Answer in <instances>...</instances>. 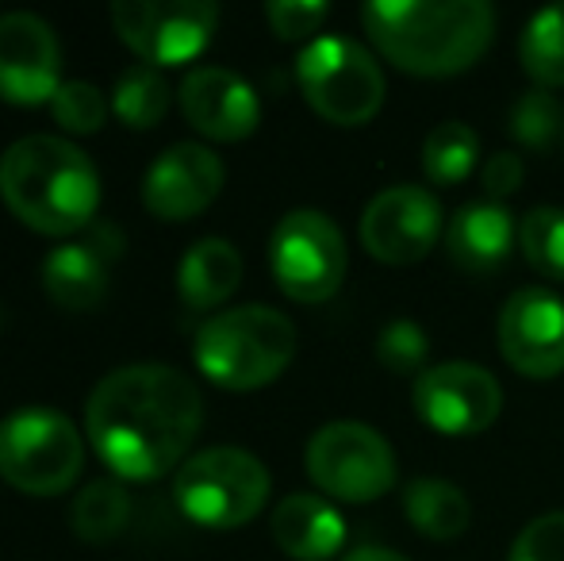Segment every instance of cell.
I'll return each instance as SVG.
<instances>
[{
	"instance_id": "cell-1",
	"label": "cell",
	"mask_w": 564,
	"mask_h": 561,
	"mask_svg": "<svg viewBox=\"0 0 564 561\" xmlns=\"http://www.w3.org/2000/svg\"><path fill=\"white\" fill-rule=\"evenodd\" d=\"M200 427V389L165 362L112 369L85 404L93 450L123 481H158L185 465Z\"/></svg>"
},
{
	"instance_id": "cell-2",
	"label": "cell",
	"mask_w": 564,
	"mask_h": 561,
	"mask_svg": "<svg viewBox=\"0 0 564 561\" xmlns=\"http://www.w3.org/2000/svg\"><path fill=\"white\" fill-rule=\"evenodd\" d=\"M361 23L392 66L449 77L484 58L496 35V8L488 0H369Z\"/></svg>"
},
{
	"instance_id": "cell-3",
	"label": "cell",
	"mask_w": 564,
	"mask_h": 561,
	"mask_svg": "<svg viewBox=\"0 0 564 561\" xmlns=\"http://www.w3.org/2000/svg\"><path fill=\"white\" fill-rule=\"evenodd\" d=\"M0 196L39 235H74L100 208V177L82 147L58 136L15 139L0 154Z\"/></svg>"
},
{
	"instance_id": "cell-4",
	"label": "cell",
	"mask_w": 564,
	"mask_h": 561,
	"mask_svg": "<svg viewBox=\"0 0 564 561\" xmlns=\"http://www.w3.org/2000/svg\"><path fill=\"white\" fill-rule=\"evenodd\" d=\"M196 366L212 385L250 392L276 381L296 358V327L265 304L227 308L196 331Z\"/></svg>"
},
{
	"instance_id": "cell-5",
	"label": "cell",
	"mask_w": 564,
	"mask_h": 561,
	"mask_svg": "<svg viewBox=\"0 0 564 561\" xmlns=\"http://www.w3.org/2000/svg\"><path fill=\"white\" fill-rule=\"evenodd\" d=\"M273 477L258 454L238 446H212L177 470L173 500L181 516L208 531H235L250 524L269 500Z\"/></svg>"
},
{
	"instance_id": "cell-6",
	"label": "cell",
	"mask_w": 564,
	"mask_h": 561,
	"mask_svg": "<svg viewBox=\"0 0 564 561\" xmlns=\"http://www.w3.org/2000/svg\"><path fill=\"white\" fill-rule=\"evenodd\" d=\"M296 82L304 100L338 128H361L384 105V74L361 43L319 35L300 51Z\"/></svg>"
},
{
	"instance_id": "cell-7",
	"label": "cell",
	"mask_w": 564,
	"mask_h": 561,
	"mask_svg": "<svg viewBox=\"0 0 564 561\" xmlns=\"http://www.w3.org/2000/svg\"><path fill=\"white\" fill-rule=\"evenodd\" d=\"M85 439L62 412L23 408L0 423V477L28 496H58L82 477Z\"/></svg>"
},
{
	"instance_id": "cell-8",
	"label": "cell",
	"mask_w": 564,
	"mask_h": 561,
	"mask_svg": "<svg viewBox=\"0 0 564 561\" xmlns=\"http://www.w3.org/2000/svg\"><path fill=\"white\" fill-rule=\"evenodd\" d=\"M346 239L319 208H296L281 216L269 235V270L284 296L300 304H323L346 281Z\"/></svg>"
},
{
	"instance_id": "cell-9",
	"label": "cell",
	"mask_w": 564,
	"mask_h": 561,
	"mask_svg": "<svg viewBox=\"0 0 564 561\" xmlns=\"http://www.w3.org/2000/svg\"><path fill=\"white\" fill-rule=\"evenodd\" d=\"M307 477L327 496L346 504L380 500L395 488V454L388 439L369 423L335 420L312 434L307 442Z\"/></svg>"
},
{
	"instance_id": "cell-10",
	"label": "cell",
	"mask_w": 564,
	"mask_h": 561,
	"mask_svg": "<svg viewBox=\"0 0 564 561\" xmlns=\"http://www.w3.org/2000/svg\"><path fill=\"white\" fill-rule=\"evenodd\" d=\"M112 28L147 66H185L212 43L219 8L208 0H116Z\"/></svg>"
},
{
	"instance_id": "cell-11",
	"label": "cell",
	"mask_w": 564,
	"mask_h": 561,
	"mask_svg": "<svg viewBox=\"0 0 564 561\" xmlns=\"http://www.w3.org/2000/svg\"><path fill=\"white\" fill-rule=\"evenodd\" d=\"M415 412L449 439L480 434L503 412V385L480 362H438L415 377Z\"/></svg>"
},
{
	"instance_id": "cell-12",
	"label": "cell",
	"mask_w": 564,
	"mask_h": 561,
	"mask_svg": "<svg viewBox=\"0 0 564 561\" xmlns=\"http://www.w3.org/2000/svg\"><path fill=\"white\" fill-rule=\"evenodd\" d=\"M442 235V204L423 185H392L361 212V242L388 266H411L434 250Z\"/></svg>"
},
{
	"instance_id": "cell-13",
	"label": "cell",
	"mask_w": 564,
	"mask_h": 561,
	"mask_svg": "<svg viewBox=\"0 0 564 561\" xmlns=\"http://www.w3.org/2000/svg\"><path fill=\"white\" fill-rule=\"evenodd\" d=\"M496 335L507 366L522 377L550 381L564 374V300L557 292L538 284L511 292L499 308Z\"/></svg>"
},
{
	"instance_id": "cell-14",
	"label": "cell",
	"mask_w": 564,
	"mask_h": 561,
	"mask_svg": "<svg viewBox=\"0 0 564 561\" xmlns=\"http://www.w3.org/2000/svg\"><path fill=\"white\" fill-rule=\"evenodd\" d=\"M62 89V46L35 12L0 15V97L8 105H51Z\"/></svg>"
},
{
	"instance_id": "cell-15",
	"label": "cell",
	"mask_w": 564,
	"mask_h": 561,
	"mask_svg": "<svg viewBox=\"0 0 564 561\" xmlns=\"http://www.w3.org/2000/svg\"><path fill=\"white\" fill-rule=\"evenodd\" d=\"M227 170L208 147L200 142H173L170 150L150 162L142 177V204L158 219H193L224 193Z\"/></svg>"
},
{
	"instance_id": "cell-16",
	"label": "cell",
	"mask_w": 564,
	"mask_h": 561,
	"mask_svg": "<svg viewBox=\"0 0 564 561\" xmlns=\"http://www.w3.org/2000/svg\"><path fill=\"white\" fill-rule=\"evenodd\" d=\"M181 116L200 136L216 142H238L258 131L261 100L246 77L224 66H200L181 82L177 93Z\"/></svg>"
},
{
	"instance_id": "cell-17",
	"label": "cell",
	"mask_w": 564,
	"mask_h": 561,
	"mask_svg": "<svg viewBox=\"0 0 564 561\" xmlns=\"http://www.w3.org/2000/svg\"><path fill=\"white\" fill-rule=\"evenodd\" d=\"M108 227L85 242H62L43 258V289L66 312H93L108 296V266L119 247H105Z\"/></svg>"
},
{
	"instance_id": "cell-18",
	"label": "cell",
	"mask_w": 564,
	"mask_h": 561,
	"mask_svg": "<svg viewBox=\"0 0 564 561\" xmlns=\"http://www.w3.org/2000/svg\"><path fill=\"white\" fill-rule=\"evenodd\" d=\"M519 227L499 201H473L453 212L446 227L449 258L468 273H491L511 258Z\"/></svg>"
},
{
	"instance_id": "cell-19",
	"label": "cell",
	"mask_w": 564,
	"mask_h": 561,
	"mask_svg": "<svg viewBox=\"0 0 564 561\" xmlns=\"http://www.w3.org/2000/svg\"><path fill=\"white\" fill-rule=\"evenodd\" d=\"M273 542L296 561H330L346 542V524L338 508L315 493L284 496L269 519Z\"/></svg>"
},
{
	"instance_id": "cell-20",
	"label": "cell",
	"mask_w": 564,
	"mask_h": 561,
	"mask_svg": "<svg viewBox=\"0 0 564 561\" xmlns=\"http://www.w3.org/2000/svg\"><path fill=\"white\" fill-rule=\"evenodd\" d=\"M242 281V255L235 242L208 235L193 242L177 266V292L193 312H208L230 300V292Z\"/></svg>"
},
{
	"instance_id": "cell-21",
	"label": "cell",
	"mask_w": 564,
	"mask_h": 561,
	"mask_svg": "<svg viewBox=\"0 0 564 561\" xmlns=\"http://www.w3.org/2000/svg\"><path fill=\"white\" fill-rule=\"evenodd\" d=\"M403 511L411 527L426 539H457L473 524V504L453 481L442 477H415L403 488Z\"/></svg>"
},
{
	"instance_id": "cell-22",
	"label": "cell",
	"mask_w": 564,
	"mask_h": 561,
	"mask_svg": "<svg viewBox=\"0 0 564 561\" xmlns=\"http://www.w3.org/2000/svg\"><path fill=\"white\" fill-rule=\"evenodd\" d=\"M173 105V89L162 77V69L147 66H127L112 85V112L127 123L131 131H150L165 120Z\"/></svg>"
},
{
	"instance_id": "cell-23",
	"label": "cell",
	"mask_w": 564,
	"mask_h": 561,
	"mask_svg": "<svg viewBox=\"0 0 564 561\" xmlns=\"http://www.w3.org/2000/svg\"><path fill=\"white\" fill-rule=\"evenodd\" d=\"M519 58L538 89L564 85V4H550L530 15L519 39Z\"/></svg>"
},
{
	"instance_id": "cell-24",
	"label": "cell",
	"mask_w": 564,
	"mask_h": 561,
	"mask_svg": "<svg viewBox=\"0 0 564 561\" xmlns=\"http://www.w3.org/2000/svg\"><path fill=\"white\" fill-rule=\"evenodd\" d=\"M131 519V496L119 481H89L82 493L74 496V508H69V524L74 535L85 542H108Z\"/></svg>"
},
{
	"instance_id": "cell-25",
	"label": "cell",
	"mask_w": 564,
	"mask_h": 561,
	"mask_svg": "<svg viewBox=\"0 0 564 561\" xmlns=\"http://www.w3.org/2000/svg\"><path fill=\"white\" fill-rule=\"evenodd\" d=\"M476 154H480V139L468 123L446 120L426 136L423 142V173L431 185H460L468 173L476 170Z\"/></svg>"
},
{
	"instance_id": "cell-26",
	"label": "cell",
	"mask_w": 564,
	"mask_h": 561,
	"mask_svg": "<svg viewBox=\"0 0 564 561\" xmlns=\"http://www.w3.org/2000/svg\"><path fill=\"white\" fill-rule=\"evenodd\" d=\"M519 247L538 273L564 281V208L557 204H538L522 216Z\"/></svg>"
},
{
	"instance_id": "cell-27",
	"label": "cell",
	"mask_w": 564,
	"mask_h": 561,
	"mask_svg": "<svg viewBox=\"0 0 564 561\" xmlns=\"http://www.w3.org/2000/svg\"><path fill=\"white\" fill-rule=\"evenodd\" d=\"M564 131V108L550 89L522 93L511 108V136L530 150H550Z\"/></svg>"
},
{
	"instance_id": "cell-28",
	"label": "cell",
	"mask_w": 564,
	"mask_h": 561,
	"mask_svg": "<svg viewBox=\"0 0 564 561\" xmlns=\"http://www.w3.org/2000/svg\"><path fill=\"white\" fill-rule=\"evenodd\" d=\"M108 108L112 105H108L105 93L93 82H62V89L51 100L54 123L66 128L69 136H93V131H100L108 120Z\"/></svg>"
},
{
	"instance_id": "cell-29",
	"label": "cell",
	"mask_w": 564,
	"mask_h": 561,
	"mask_svg": "<svg viewBox=\"0 0 564 561\" xmlns=\"http://www.w3.org/2000/svg\"><path fill=\"white\" fill-rule=\"evenodd\" d=\"M377 358L392 374H423L426 358H431L426 331L415 320H392L377 338Z\"/></svg>"
},
{
	"instance_id": "cell-30",
	"label": "cell",
	"mask_w": 564,
	"mask_h": 561,
	"mask_svg": "<svg viewBox=\"0 0 564 561\" xmlns=\"http://www.w3.org/2000/svg\"><path fill=\"white\" fill-rule=\"evenodd\" d=\"M511 561H564V511L530 519L514 539Z\"/></svg>"
},
{
	"instance_id": "cell-31",
	"label": "cell",
	"mask_w": 564,
	"mask_h": 561,
	"mask_svg": "<svg viewBox=\"0 0 564 561\" xmlns=\"http://www.w3.org/2000/svg\"><path fill=\"white\" fill-rule=\"evenodd\" d=\"M330 15V4L323 0H273L265 8L269 28L276 31V39L296 43V39H312L323 28V20Z\"/></svg>"
},
{
	"instance_id": "cell-32",
	"label": "cell",
	"mask_w": 564,
	"mask_h": 561,
	"mask_svg": "<svg viewBox=\"0 0 564 561\" xmlns=\"http://www.w3.org/2000/svg\"><path fill=\"white\" fill-rule=\"evenodd\" d=\"M522 177H527V162L514 150H499L484 165V188H488L491 201H503V196L519 193Z\"/></svg>"
},
{
	"instance_id": "cell-33",
	"label": "cell",
	"mask_w": 564,
	"mask_h": 561,
	"mask_svg": "<svg viewBox=\"0 0 564 561\" xmlns=\"http://www.w3.org/2000/svg\"><path fill=\"white\" fill-rule=\"evenodd\" d=\"M346 561H408V558L388 547H361V550H354V554H346Z\"/></svg>"
}]
</instances>
